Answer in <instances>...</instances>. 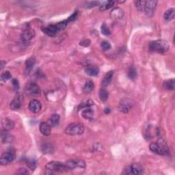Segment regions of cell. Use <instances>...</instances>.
Here are the masks:
<instances>
[{
    "mask_svg": "<svg viewBox=\"0 0 175 175\" xmlns=\"http://www.w3.org/2000/svg\"><path fill=\"white\" fill-rule=\"evenodd\" d=\"M149 149L153 153L159 155H165L169 153V148L163 138H159L157 142H152Z\"/></svg>",
    "mask_w": 175,
    "mask_h": 175,
    "instance_id": "cell-1",
    "label": "cell"
},
{
    "mask_svg": "<svg viewBox=\"0 0 175 175\" xmlns=\"http://www.w3.org/2000/svg\"><path fill=\"white\" fill-rule=\"evenodd\" d=\"M149 51L159 53H164L169 49V44L166 40H158L150 42L149 45Z\"/></svg>",
    "mask_w": 175,
    "mask_h": 175,
    "instance_id": "cell-2",
    "label": "cell"
},
{
    "mask_svg": "<svg viewBox=\"0 0 175 175\" xmlns=\"http://www.w3.org/2000/svg\"><path fill=\"white\" fill-rule=\"evenodd\" d=\"M16 154L15 150L13 147H10L3 153L0 158V164L2 165H6L10 163L13 162L15 159Z\"/></svg>",
    "mask_w": 175,
    "mask_h": 175,
    "instance_id": "cell-3",
    "label": "cell"
},
{
    "mask_svg": "<svg viewBox=\"0 0 175 175\" xmlns=\"http://www.w3.org/2000/svg\"><path fill=\"white\" fill-rule=\"evenodd\" d=\"M84 132V127L79 123H71L65 129V133L69 135H82Z\"/></svg>",
    "mask_w": 175,
    "mask_h": 175,
    "instance_id": "cell-4",
    "label": "cell"
},
{
    "mask_svg": "<svg viewBox=\"0 0 175 175\" xmlns=\"http://www.w3.org/2000/svg\"><path fill=\"white\" fill-rule=\"evenodd\" d=\"M45 168L47 170H51L55 172V173L56 172H66L69 170L64 163L56 161H52L47 163Z\"/></svg>",
    "mask_w": 175,
    "mask_h": 175,
    "instance_id": "cell-5",
    "label": "cell"
},
{
    "mask_svg": "<svg viewBox=\"0 0 175 175\" xmlns=\"http://www.w3.org/2000/svg\"><path fill=\"white\" fill-rule=\"evenodd\" d=\"M25 91L27 94L32 97L39 96L41 93V90L38 85L34 82H29L25 86Z\"/></svg>",
    "mask_w": 175,
    "mask_h": 175,
    "instance_id": "cell-6",
    "label": "cell"
},
{
    "mask_svg": "<svg viewBox=\"0 0 175 175\" xmlns=\"http://www.w3.org/2000/svg\"><path fill=\"white\" fill-rule=\"evenodd\" d=\"M69 170H73L76 168H84L86 167V163L82 159H70L64 163Z\"/></svg>",
    "mask_w": 175,
    "mask_h": 175,
    "instance_id": "cell-7",
    "label": "cell"
},
{
    "mask_svg": "<svg viewBox=\"0 0 175 175\" xmlns=\"http://www.w3.org/2000/svg\"><path fill=\"white\" fill-rule=\"evenodd\" d=\"M157 4H158L157 1H145L144 11L146 16L150 17L153 15L157 7Z\"/></svg>",
    "mask_w": 175,
    "mask_h": 175,
    "instance_id": "cell-8",
    "label": "cell"
},
{
    "mask_svg": "<svg viewBox=\"0 0 175 175\" xmlns=\"http://www.w3.org/2000/svg\"><path fill=\"white\" fill-rule=\"evenodd\" d=\"M42 31L44 34L51 37H55V36L60 32L57 24L50 25L49 26L45 27V28H42Z\"/></svg>",
    "mask_w": 175,
    "mask_h": 175,
    "instance_id": "cell-9",
    "label": "cell"
},
{
    "mask_svg": "<svg viewBox=\"0 0 175 175\" xmlns=\"http://www.w3.org/2000/svg\"><path fill=\"white\" fill-rule=\"evenodd\" d=\"M133 104L132 103V101L129 99H123L120 102L119 105H118V109L120 112L123 113L127 114L128 113L130 109L132 108Z\"/></svg>",
    "mask_w": 175,
    "mask_h": 175,
    "instance_id": "cell-10",
    "label": "cell"
},
{
    "mask_svg": "<svg viewBox=\"0 0 175 175\" xmlns=\"http://www.w3.org/2000/svg\"><path fill=\"white\" fill-rule=\"evenodd\" d=\"M42 104L38 100L33 99L29 103V109L32 113L37 114L41 110Z\"/></svg>",
    "mask_w": 175,
    "mask_h": 175,
    "instance_id": "cell-11",
    "label": "cell"
},
{
    "mask_svg": "<svg viewBox=\"0 0 175 175\" xmlns=\"http://www.w3.org/2000/svg\"><path fill=\"white\" fill-rule=\"evenodd\" d=\"M34 30L32 29H27L22 32L21 35V39L23 42H28V41L31 40L32 38L34 37Z\"/></svg>",
    "mask_w": 175,
    "mask_h": 175,
    "instance_id": "cell-12",
    "label": "cell"
},
{
    "mask_svg": "<svg viewBox=\"0 0 175 175\" xmlns=\"http://www.w3.org/2000/svg\"><path fill=\"white\" fill-rule=\"evenodd\" d=\"M15 124L13 120L9 119L8 118H3L2 120V127L4 131H10L13 130Z\"/></svg>",
    "mask_w": 175,
    "mask_h": 175,
    "instance_id": "cell-13",
    "label": "cell"
},
{
    "mask_svg": "<svg viewBox=\"0 0 175 175\" xmlns=\"http://www.w3.org/2000/svg\"><path fill=\"white\" fill-rule=\"evenodd\" d=\"M124 13L122 9L119 8H115L111 12V17L114 21H120L124 18Z\"/></svg>",
    "mask_w": 175,
    "mask_h": 175,
    "instance_id": "cell-14",
    "label": "cell"
},
{
    "mask_svg": "<svg viewBox=\"0 0 175 175\" xmlns=\"http://www.w3.org/2000/svg\"><path fill=\"white\" fill-rule=\"evenodd\" d=\"M40 131L43 135L49 136L51 133V127L48 123L43 122L40 124Z\"/></svg>",
    "mask_w": 175,
    "mask_h": 175,
    "instance_id": "cell-15",
    "label": "cell"
},
{
    "mask_svg": "<svg viewBox=\"0 0 175 175\" xmlns=\"http://www.w3.org/2000/svg\"><path fill=\"white\" fill-rule=\"evenodd\" d=\"M85 73L86 75L92 77L97 76L99 73V67L97 66H88L85 69Z\"/></svg>",
    "mask_w": 175,
    "mask_h": 175,
    "instance_id": "cell-16",
    "label": "cell"
},
{
    "mask_svg": "<svg viewBox=\"0 0 175 175\" xmlns=\"http://www.w3.org/2000/svg\"><path fill=\"white\" fill-rule=\"evenodd\" d=\"M35 63H36V60L33 57L29 58L25 62V73L26 75H29V74L31 73Z\"/></svg>",
    "mask_w": 175,
    "mask_h": 175,
    "instance_id": "cell-17",
    "label": "cell"
},
{
    "mask_svg": "<svg viewBox=\"0 0 175 175\" xmlns=\"http://www.w3.org/2000/svg\"><path fill=\"white\" fill-rule=\"evenodd\" d=\"M82 116L84 117L85 119L86 120H93V116H94V111L93 109L90 108H87L83 109L82 112Z\"/></svg>",
    "mask_w": 175,
    "mask_h": 175,
    "instance_id": "cell-18",
    "label": "cell"
},
{
    "mask_svg": "<svg viewBox=\"0 0 175 175\" xmlns=\"http://www.w3.org/2000/svg\"><path fill=\"white\" fill-rule=\"evenodd\" d=\"M113 75H114V71L112 70L109 71V72L105 74L104 78H103L101 83V85L103 88L108 86L110 84L112 78H113Z\"/></svg>",
    "mask_w": 175,
    "mask_h": 175,
    "instance_id": "cell-19",
    "label": "cell"
},
{
    "mask_svg": "<svg viewBox=\"0 0 175 175\" xmlns=\"http://www.w3.org/2000/svg\"><path fill=\"white\" fill-rule=\"evenodd\" d=\"M21 107V101L19 97H17L16 98L12 101L10 104V108L13 110H17V109H19Z\"/></svg>",
    "mask_w": 175,
    "mask_h": 175,
    "instance_id": "cell-20",
    "label": "cell"
},
{
    "mask_svg": "<svg viewBox=\"0 0 175 175\" xmlns=\"http://www.w3.org/2000/svg\"><path fill=\"white\" fill-rule=\"evenodd\" d=\"M60 116L58 114H54L51 115V116L49 118L48 123L51 125V127H57L59 124V123H60Z\"/></svg>",
    "mask_w": 175,
    "mask_h": 175,
    "instance_id": "cell-21",
    "label": "cell"
},
{
    "mask_svg": "<svg viewBox=\"0 0 175 175\" xmlns=\"http://www.w3.org/2000/svg\"><path fill=\"white\" fill-rule=\"evenodd\" d=\"M1 140L2 143H9L13 140V135H11L8 131H6L3 130L1 135Z\"/></svg>",
    "mask_w": 175,
    "mask_h": 175,
    "instance_id": "cell-22",
    "label": "cell"
},
{
    "mask_svg": "<svg viewBox=\"0 0 175 175\" xmlns=\"http://www.w3.org/2000/svg\"><path fill=\"white\" fill-rule=\"evenodd\" d=\"M40 150L43 154H52L53 153V146L51 144L45 143L42 144V146H40Z\"/></svg>",
    "mask_w": 175,
    "mask_h": 175,
    "instance_id": "cell-23",
    "label": "cell"
},
{
    "mask_svg": "<svg viewBox=\"0 0 175 175\" xmlns=\"http://www.w3.org/2000/svg\"><path fill=\"white\" fill-rule=\"evenodd\" d=\"M131 168L133 174H140L143 172V168H142V165L138 164V163H134V164H131Z\"/></svg>",
    "mask_w": 175,
    "mask_h": 175,
    "instance_id": "cell-24",
    "label": "cell"
},
{
    "mask_svg": "<svg viewBox=\"0 0 175 175\" xmlns=\"http://www.w3.org/2000/svg\"><path fill=\"white\" fill-rule=\"evenodd\" d=\"M175 13H174V8H170L165 12L164 14V18L165 21H170L173 20L174 18Z\"/></svg>",
    "mask_w": 175,
    "mask_h": 175,
    "instance_id": "cell-25",
    "label": "cell"
},
{
    "mask_svg": "<svg viewBox=\"0 0 175 175\" xmlns=\"http://www.w3.org/2000/svg\"><path fill=\"white\" fill-rule=\"evenodd\" d=\"M94 86V85L93 82L90 81V80H88V81L86 82L83 88V90H84L85 93H90L93 90Z\"/></svg>",
    "mask_w": 175,
    "mask_h": 175,
    "instance_id": "cell-26",
    "label": "cell"
},
{
    "mask_svg": "<svg viewBox=\"0 0 175 175\" xmlns=\"http://www.w3.org/2000/svg\"><path fill=\"white\" fill-rule=\"evenodd\" d=\"M108 97H109V93L108 90L104 88L101 89L99 91V98L101 101L103 102H105L107 101V100L108 99Z\"/></svg>",
    "mask_w": 175,
    "mask_h": 175,
    "instance_id": "cell-27",
    "label": "cell"
},
{
    "mask_svg": "<svg viewBox=\"0 0 175 175\" xmlns=\"http://www.w3.org/2000/svg\"><path fill=\"white\" fill-rule=\"evenodd\" d=\"M174 83L175 81L174 79L167 80L164 82V88L168 90H173L174 89Z\"/></svg>",
    "mask_w": 175,
    "mask_h": 175,
    "instance_id": "cell-28",
    "label": "cell"
},
{
    "mask_svg": "<svg viewBox=\"0 0 175 175\" xmlns=\"http://www.w3.org/2000/svg\"><path fill=\"white\" fill-rule=\"evenodd\" d=\"M94 105V102L92 101L91 99H88L84 101L81 104H79L78 108L79 109H83L84 108H90Z\"/></svg>",
    "mask_w": 175,
    "mask_h": 175,
    "instance_id": "cell-29",
    "label": "cell"
},
{
    "mask_svg": "<svg viewBox=\"0 0 175 175\" xmlns=\"http://www.w3.org/2000/svg\"><path fill=\"white\" fill-rule=\"evenodd\" d=\"M115 2L114 1H108V2H105L104 4H103L101 6H100L99 10L101 11H105L106 10H108L109 8H112L115 4Z\"/></svg>",
    "mask_w": 175,
    "mask_h": 175,
    "instance_id": "cell-30",
    "label": "cell"
},
{
    "mask_svg": "<svg viewBox=\"0 0 175 175\" xmlns=\"http://www.w3.org/2000/svg\"><path fill=\"white\" fill-rule=\"evenodd\" d=\"M26 164L28 168L32 171H34L36 168V160L34 159H29V158L27 159Z\"/></svg>",
    "mask_w": 175,
    "mask_h": 175,
    "instance_id": "cell-31",
    "label": "cell"
},
{
    "mask_svg": "<svg viewBox=\"0 0 175 175\" xmlns=\"http://www.w3.org/2000/svg\"><path fill=\"white\" fill-rule=\"evenodd\" d=\"M138 73L137 71H136V69H135L134 67H130L129 69L128 70V77L129 79H131L132 80H134L137 78Z\"/></svg>",
    "mask_w": 175,
    "mask_h": 175,
    "instance_id": "cell-32",
    "label": "cell"
},
{
    "mask_svg": "<svg viewBox=\"0 0 175 175\" xmlns=\"http://www.w3.org/2000/svg\"><path fill=\"white\" fill-rule=\"evenodd\" d=\"M134 4L139 11H144L145 1H137V2L135 1L134 2Z\"/></svg>",
    "mask_w": 175,
    "mask_h": 175,
    "instance_id": "cell-33",
    "label": "cell"
},
{
    "mask_svg": "<svg viewBox=\"0 0 175 175\" xmlns=\"http://www.w3.org/2000/svg\"><path fill=\"white\" fill-rule=\"evenodd\" d=\"M11 77H12L11 73L9 72L8 70H6V71H4V72H3L2 73L1 78H2V81L6 82V81H8V79H10L11 78Z\"/></svg>",
    "mask_w": 175,
    "mask_h": 175,
    "instance_id": "cell-34",
    "label": "cell"
},
{
    "mask_svg": "<svg viewBox=\"0 0 175 175\" xmlns=\"http://www.w3.org/2000/svg\"><path fill=\"white\" fill-rule=\"evenodd\" d=\"M101 30L102 34L105 36H109L111 34V32L109 30L108 27L107 26L105 23H103L101 25Z\"/></svg>",
    "mask_w": 175,
    "mask_h": 175,
    "instance_id": "cell-35",
    "label": "cell"
},
{
    "mask_svg": "<svg viewBox=\"0 0 175 175\" xmlns=\"http://www.w3.org/2000/svg\"><path fill=\"white\" fill-rule=\"evenodd\" d=\"M78 10H76L75 13H74L72 15H70L68 19H67V22L68 23H71L74 21H75L77 19H78Z\"/></svg>",
    "mask_w": 175,
    "mask_h": 175,
    "instance_id": "cell-36",
    "label": "cell"
},
{
    "mask_svg": "<svg viewBox=\"0 0 175 175\" xmlns=\"http://www.w3.org/2000/svg\"><path fill=\"white\" fill-rule=\"evenodd\" d=\"M101 47L102 49L107 51V50H109V49H111V44L108 41H103V42L101 43Z\"/></svg>",
    "mask_w": 175,
    "mask_h": 175,
    "instance_id": "cell-37",
    "label": "cell"
},
{
    "mask_svg": "<svg viewBox=\"0 0 175 175\" xmlns=\"http://www.w3.org/2000/svg\"><path fill=\"white\" fill-rule=\"evenodd\" d=\"M17 174H23V175H28L29 174V172L25 168H20L17 170L16 172Z\"/></svg>",
    "mask_w": 175,
    "mask_h": 175,
    "instance_id": "cell-38",
    "label": "cell"
},
{
    "mask_svg": "<svg viewBox=\"0 0 175 175\" xmlns=\"http://www.w3.org/2000/svg\"><path fill=\"white\" fill-rule=\"evenodd\" d=\"M12 84H13V86L14 90H18L19 88V83L18 82V80L17 79H13L12 80Z\"/></svg>",
    "mask_w": 175,
    "mask_h": 175,
    "instance_id": "cell-39",
    "label": "cell"
},
{
    "mask_svg": "<svg viewBox=\"0 0 175 175\" xmlns=\"http://www.w3.org/2000/svg\"><path fill=\"white\" fill-rule=\"evenodd\" d=\"M100 3L98 2H86V8H92L97 6L99 5Z\"/></svg>",
    "mask_w": 175,
    "mask_h": 175,
    "instance_id": "cell-40",
    "label": "cell"
},
{
    "mask_svg": "<svg viewBox=\"0 0 175 175\" xmlns=\"http://www.w3.org/2000/svg\"><path fill=\"white\" fill-rule=\"evenodd\" d=\"M123 174H133L131 166H128L124 168L123 172Z\"/></svg>",
    "mask_w": 175,
    "mask_h": 175,
    "instance_id": "cell-41",
    "label": "cell"
},
{
    "mask_svg": "<svg viewBox=\"0 0 175 175\" xmlns=\"http://www.w3.org/2000/svg\"><path fill=\"white\" fill-rule=\"evenodd\" d=\"M90 40H88V39L84 40L80 42V45L83 46V47H88L90 45Z\"/></svg>",
    "mask_w": 175,
    "mask_h": 175,
    "instance_id": "cell-42",
    "label": "cell"
},
{
    "mask_svg": "<svg viewBox=\"0 0 175 175\" xmlns=\"http://www.w3.org/2000/svg\"><path fill=\"white\" fill-rule=\"evenodd\" d=\"M6 64V62L5 61H4V60H2V61H1V69H2L4 67Z\"/></svg>",
    "mask_w": 175,
    "mask_h": 175,
    "instance_id": "cell-43",
    "label": "cell"
},
{
    "mask_svg": "<svg viewBox=\"0 0 175 175\" xmlns=\"http://www.w3.org/2000/svg\"><path fill=\"white\" fill-rule=\"evenodd\" d=\"M104 112H105V114H109L110 113V109H109V108H106V109H105V110H104Z\"/></svg>",
    "mask_w": 175,
    "mask_h": 175,
    "instance_id": "cell-44",
    "label": "cell"
}]
</instances>
